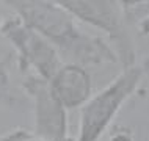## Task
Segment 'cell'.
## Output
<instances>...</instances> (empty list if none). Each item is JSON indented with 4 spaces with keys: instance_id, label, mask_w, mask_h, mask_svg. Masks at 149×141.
<instances>
[{
    "instance_id": "1",
    "label": "cell",
    "mask_w": 149,
    "mask_h": 141,
    "mask_svg": "<svg viewBox=\"0 0 149 141\" xmlns=\"http://www.w3.org/2000/svg\"><path fill=\"white\" fill-rule=\"evenodd\" d=\"M22 22L46 39L66 64L97 66L118 64L105 38L91 35L79 27L75 17L55 0H5Z\"/></svg>"
},
{
    "instance_id": "2",
    "label": "cell",
    "mask_w": 149,
    "mask_h": 141,
    "mask_svg": "<svg viewBox=\"0 0 149 141\" xmlns=\"http://www.w3.org/2000/svg\"><path fill=\"white\" fill-rule=\"evenodd\" d=\"M144 75L146 63L144 66L135 64L123 69L99 92L91 94V97L80 107L79 132L74 141H100L110 130V126L124 103L138 91Z\"/></svg>"
},
{
    "instance_id": "3",
    "label": "cell",
    "mask_w": 149,
    "mask_h": 141,
    "mask_svg": "<svg viewBox=\"0 0 149 141\" xmlns=\"http://www.w3.org/2000/svg\"><path fill=\"white\" fill-rule=\"evenodd\" d=\"M75 21L85 22L107 35L105 41L111 47L123 69L136 64V46L134 33L123 13L121 2L116 0H57Z\"/></svg>"
},
{
    "instance_id": "4",
    "label": "cell",
    "mask_w": 149,
    "mask_h": 141,
    "mask_svg": "<svg viewBox=\"0 0 149 141\" xmlns=\"http://www.w3.org/2000/svg\"><path fill=\"white\" fill-rule=\"evenodd\" d=\"M0 35L14 47L13 56L19 74H33L49 82L63 64L57 50L19 16L11 14L2 21Z\"/></svg>"
},
{
    "instance_id": "5",
    "label": "cell",
    "mask_w": 149,
    "mask_h": 141,
    "mask_svg": "<svg viewBox=\"0 0 149 141\" xmlns=\"http://www.w3.org/2000/svg\"><path fill=\"white\" fill-rule=\"evenodd\" d=\"M19 86L30 99V110L35 118L31 133L47 141H74L69 135L68 111L52 96L49 82L33 74H21Z\"/></svg>"
},
{
    "instance_id": "6",
    "label": "cell",
    "mask_w": 149,
    "mask_h": 141,
    "mask_svg": "<svg viewBox=\"0 0 149 141\" xmlns=\"http://www.w3.org/2000/svg\"><path fill=\"white\" fill-rule=\"evenodd\" d=\"M49 90L64 110L80 108L93 94V78L86 67L63 63L49 80Z\"/></svg>"
},
{
    "instance_id": "7",
    "label": "cell",
    "mask_w": 149,
    "mask_h": 141,
    "mask_svg": "<svg viewBox=\"0 0 149 141\" xmlns=\"http://www.w3.org/2000/svg\"><path fill=\"white\" fill-rule=\"evenodd\" d=\"M14 56L8 55L0 58V107L10 108V110L25 111L30 108V99L24 94L21 86L13 83V71Z\"/></svg>"
},
{
    "instance_id": "8",
    "label": "cell",
    "mask_w": 149,
    "mask_h": 141,
    "mask_svg": "<svg viewBox=\"0 0 149 141\" xmlns=\"http://www.w3.org/2000/svg\"><path fill=\"white\" fill-rule=\"evenodd\" d=\"M123 13L132 30L148 35V2H121Z\"/></svg>"
},
{
    "instance_id": "9",
    "label": "cell",
    "mask_w": 149,
    "mask_h": 141,
    "mask_svg": "<svg viewBox=\"0 0 149 141\" xmlns=\"http://www.w3.org/2000/svg\"><path fill=\"white\" fill-rule=\"evenodd\" d=\"M0 141H47V140L33 135L27 128H13L8 133L0 136Z\"/></svg>"
},
{
    "instance_id": "10",
    "label": "cell",
    "mask_w": 149,
    "mask_h": 141,
    "mask_svg": "<svg viewBox=\"0 0 149 141\" xmlns=\"http://www.w3.org/2000/svg\"><path fill=\"white\" fill-rule=\"evenodd\" d=\"M107 141H135V135L132 128L118 126V127H113L111 130H108Z\"/></svg>"
},
{
    "instance_id": "11",
    "label": "cell",
    "mask_w": 149,
    "mask_h": 141,
    "mask_svg": "<svg viewBox=\"0 0 149 141\" xmlns=\"http://www.w3.org/2000/svg\"><path fill=\"white\" fill-rule=\"evenodd\" d=\"M0 27H2V17H0Z\"/></svg>"
}]
</instances>
